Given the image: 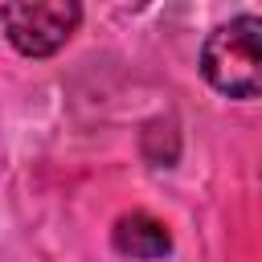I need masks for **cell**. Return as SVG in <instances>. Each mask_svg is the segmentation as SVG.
Instances as JSON below:
<instances>
[{
    "label": "cell",
    "mask_w": 262,
    "mask_h": 262,
    "mask_svg": "<svg viewBox=\"0 0 262 262\" xmlns=\"http://www.w3.org/2000/svg\"><path fill=\"white\" fill-rule=\"evenodd\" d=\"M201 74L229 98H254L262 90V20L237 16L213 29L201 49Z\"/></svg>",
    "instance_id": "cell-1"
},
{
    "label": "cell",
    "mask_w": 262,
    "mask_h": 262,
    "mask_svg": "<svg viewBox=\"0 0 262 262\" xmlns=\"http://www.w3.org/2000/svg\"><path fill=\"white\" fill-rule=\"evenodd\" d=\"M4 37L20 57H53L82 25L78 0H4Z\"/></svg>",
    "instance_id": "cell-2"
},
{
    "label": "cell",
    "mask_w": 262,
    "mask_h": 262,
    "mask_svg": "<svg viewBox=\"0 0 262 262\" xmlns=\"http://www.w3.org/2000/svg\"><path fill=\"white\" fill-rule=\"evenodd\" d=\"M111 242H115V250L123 258H139V262L164 258L172 250V237H168L164 221H156L151 213H127V217H119Z\"/></svg>",
    "instance_id": "cell-3"
}]
</instances>
